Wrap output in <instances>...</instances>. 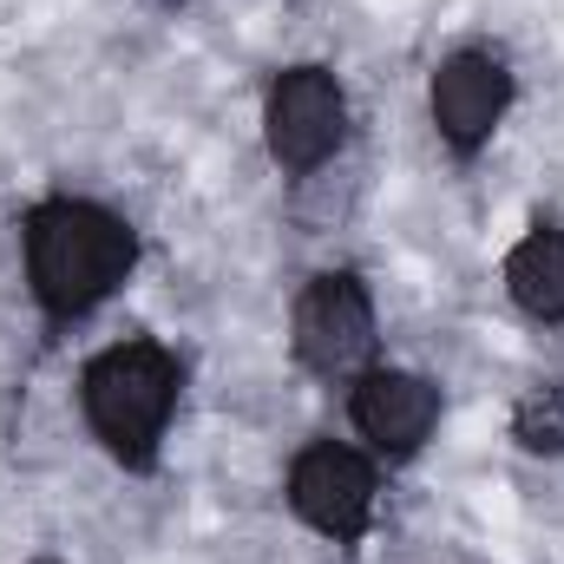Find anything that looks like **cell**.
Returning <instances> with one entry per match:
<instances>
[{"mask_svg": "<svg viewBox=\"0 0 564 564\" xmlns=\"http://www.w3.org/2000/svg\"><path fill=\"white\" fill-rule=\"evenodd\" d=\"M348 126V106H341V86L322 73V66H295L282 73L276 93H270V151L289 171H315Z\"/></svg>", "mask_w": 564, "mask_h": 564, "instance_id": "obj_4", "label": "cell"}, {"mask_svg": "<svg viewBox=\"0 0 564 564\" xmlns=\"http://www.w3.org/2000/svg\"><path fill=\"white\" fill-rule=\"evenodd\" d=\"M171 401H177V361L158 341H119L86 368V421L126 466H151Z\"/></svg>", "mask_w": 564, "mask_h": 564, "instance_id": "obj_2", "label": "cell"}, {"mask_svg": "<svg viewBox=\"0 0 564 564\" xmlns=\"http://www.w3.org/2000/svg\"><path fill=\"white\" fill-rule=\"evenodd\" d=\"M512 99V73L492 53H453L433 73V126L453 151H479Z\"/></svg>", "mask_w": 564, "mask_h": 564, "instance_id": "obj_6", "label": "cell"}, {"mask_svg": "<svg viewBox=\"0 0 564 564\" xmlns=\"http://www.w3.org/2000/svg\"><path fill=\"white\" fill-rule=\"evenodd\" d=\"M375 348V308L355 276H315L295 302V355L315 375H348Z\"/></svg>", "mask_w": 564, "mask_h": 564, "instance_id": "obj_3", "label": "cell"}, {"mask_svg": "<svg viewBox=\"0 0 564 564\" xmlns=\"http://www.w3.org/2000/svg\"><path fill=\"white\" fill-rule=\"evenodd\" d=\"M506 282H512V295H519L525 315L564 322V230H532V237L512 250Z\"/></svg>", "mask_w": 564, "mask_h": 564, "instance_id": "obj_8", "label": "cell"}, {"mask_svg": "<svg viewBox=\"0 0 564 564\" xmlns=\"http://www.w3.org/2000/svg\"><path fill=\"white\" fill-rule=\"evenodd\" d=\"M289 499H295V512H302L315 532H328V539L348 545V539L368 532L375 473H368V459L348 453V446H308V453L295 459V473H289Z\"/></svg>", "mask_w": 564, "mask_h": 564, "instance_id": "obj_5", "label": "cell"}, {"mask_svg": "<svg viewBox=\"0 0 564 564\" xmlns=\"http://www.w3.org/2000/svg\"><path fill=\"white\" fill-rule=\"evenodd\" d=\"M132 270V230L99 204H46L26 217V276L53 315H86Z\"/></svg>", "mask_w": 564, "mask_h": 564, "instance_id": "obj_1", "label": "cell"}, {"mask_svg": "<svg viewBox=\"0 0 564 564\" xmlns=\"http://www.w3.org/2000/svg\"><path fill=\"white\" fill-rule=\"evenodd\" d=\"M151 7H177V0H151Z\"/></svg>", "mask_w": 564, "mask_h": 564, "instance_id": "obj_10", "label": "cell"}, {"mask_svg": "<svg viewBox=\"0 0 564 564\" xmlns=\"http://www.w3.org/2000/svg\"><path fill=\"white\" fill-rule=\"evenodd\" d=\"M519 440L532 453H564V381H545L519 401Z\"/></svg>", "mask_w": 564, "mask_h": 564, "instance_id": "obj_9", "label": "cell"}, {"mask_svg": "<svg viewBox=\"0 0 564 564\" xmlns=\"http://www.w3.org/2000/svg\"><path fill=\"white\" fill-rule=\"evenodd\" d=\"M440 421V394L421 375H401V368H381L355 388V426L381 446V453H414Z\"/></svg>", "mask_w": 564, "mask_h": 564, "instance_id": "obj_7", "label": "cell"}]
</instances>
